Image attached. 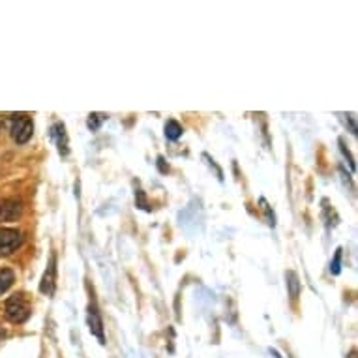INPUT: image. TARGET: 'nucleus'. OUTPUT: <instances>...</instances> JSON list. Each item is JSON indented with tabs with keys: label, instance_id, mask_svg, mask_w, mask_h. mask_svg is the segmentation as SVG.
I'll use <instances>...</instances> for the list:
<instances>
[{
	"label": "nucleus",
	"instance_id": "nucleus-1",
	"mask_svg": "<svg viewBox=\"0 0 358 358\" xmlns=\"http://www.w3.org/2000/svg\"><path fill=\"white\" fill-rule=\"evenodd\" d=\"M4 313H6V317L10 323H15V325H19V323H25L28 317H30V304H28V300L25 299V295H14V297H10L6 300V306H4Z\"/></svg>",
	"mask_w": 358,
	"mask_h": 358
},
{
	"label": "nucleus",
	"instance_id": "nucleus-2",
	"mask_svg": "<svg viewBox=\"0 0 358 358\" xmlns=\"http://www.w3.org/2000/svg\"><path fill=\"white\" fill-rule=\"evenodd\" d=\"M34 124L32 119L27 115H15L12 120V137L17 145H25L32 137Z\"/></svg>",
	"mask_w": 358,
	"mask_h": 358
},
{
	"label": "nucleus",
	"instance_id": "nucleus-3",
	"mask_svg": "<svg viewBox=\"0 0 358 358\" xmlns=\"http://www.w3.org/2000/svg\"><path fill=\"white\" fill-rule=\"evenodd\" d=\"M23 244V235L17 229L2 227L0 229V255H10Z\"/></svg>",
	"mask_w": 358,
	"mask_h": 358
},
{
	"label": "nucleus",
	"instance_id": "nucleus-4",
	"mask_svg": "<svg viewBox=\"0 0 358 358\" xmlns=\"http://www.w3.org/2000/svg\"><path fill=\"white\" fill-rule=\"evenodd\" d=\"M23 216V203L17 199H0V223L17 221Z\"/></svg>",
	"mask_w": 358,
	"mask_h": 358
},
{
	"label": "nucleus",
	"instance_id": "nucleus-5",
	"mask_svg": "<svg viewBox=\"0 0 358 358\" xmlns=\"http://www.w3.org/2000/svg\"><path fill=\"white\" fill-rule=\"evenodd\" d=\"M86 323H88V328H90V334L98 338L101 345H106V334H103V321H101V315L98 312L96 306H88V313H86Z\"/></svg>",
	"mask_w": 358,
	"mask_h": 358
},
{
	"label": "nucleus",
	"instance_id": "nucleus-6",
	"mask_svg": "<svg viewBox=\"0 0 358 358\" xmlns=\"http://www.w3.org/2000/svg\"><path fill=\"white\" fill-rule=\"evenodd\" d=\"M54 284H57V255L53 253L51 259H49L47 270L43 272V278H41L40 291L43 292V295H53Z\"/></svg>",
	"mask_w": 358,
	"mask_h": 358
},
{
	"label": "nucleus",
	"instance_id": "nucleus-7",
	"mask_svg": "<svg viewBox=\"0 0 358 358\" xmlns=\"http://www.w3.org/2000/svg\"><path fill=\"white\" fill-rule=\"evenodd\" d=\"M51 139L57 143V148H59V152L62 156H66L70 152V148H68V135H66V128L62 122H57L53 128H51Z\"/></svg>",
	"mask_w": 358,
	"mask_h": 358
},
{
	"label": "nucleus",
	"instance_id": "nucleus-8",
	"mask_svg": "<svg viewBox=\"0 0 358 358\" xmlns=\"http://www.w3.org/2000/svg\"><path fill=\"white\" fill-rule=\"evenodd\" d=\"M286 279H287V289H289V297H291V300H297L300 297L299 276H297V272L289 270V272L286 274Z\"/></svg>",
	"mask_w": 358,
	"mask_h": 358
},
{
	"label": "nucleus",
	"instance_id": "nucleus-9",
	"mask_svg": "<svg viewBox=\"0 0 358 358\" xmlns=\"http://www.w3.org/2000/svg\"><path fill=\"white\" fill-rule=\"evenodd\" d=\"M15 281V274L12 268H2L0 270V295L6 292L10 287L14 286Z\"/></svg>",
	"mask_w": 358,
	"mask_h": 358
},
{
	"label": "nucleus",
	"instance_id": "nucleus-10",
	"mask_svg": "<svg viewBox=\"0 0 358 358\" xmlns=\"http://www.w3.org/2000/svg\"><path fill=\"white\" fill-rule=\"evenodd\" d=\"M166 137L171 141H177L179 137H182V126H180L177 120H167Z\"/></svg>",
	"mask_w": 358,
	"mask_h": 358
},
{
	"label": "nucleus",
	"instance_id": "nucleus-11",
	"mask_svg": "<svg viewBox=\"0 0 358 358\" xmlns=\"http://www.w3.org/2000/svg\"><path fill=\"white\" fill-rule=\"evenodd\" d=\"M106 120V115L101 113H92L90 117H88V122H86V126L90 128L92 132H96V130H100L101 122Z\"/></svg>",
	"mask_w": 358,
	"mask_h": 358
},
{
	"label": "nucleus",
	"instance_id": "nucleus-12",
	"mask_svg": "<svg viewBox=\"0 0 358 358\" xmlns=\"http://www.w3.org/2000/svg\"><path fill=\"white\" fill-rule=\"evenodd\" d=\"M341 248H339L338 252H336V255H334V261L330 263V272L332 274H339V270H341Z\"/></svg>",
	"mask_w": 358,
	"mask_h": 358
},
{
	"label": "nucleus",
	"instance_id": "nucleus-13",
	"mask_svg": "<svg viewBox=\"0 0 358 358\" xmlns=\"http://www.w3.org/2000/svg\"><path fill=\"white\" fill-rule=\"evenodd\" d=\"M339 146H341V152H344V156H345V158H347V161H349V166H351V169H352V171H355V159H352V156H351V154H349V150L345 148L344 139H339Z\"/></svg>",
	"mask_w": 358,
	"mask_h": 358
},
{
	"label": "nucleus",
	"instance_id": "nucleus-14",
	"mask_svg": "<svg viewBox=\"0 0 358 358\" xmlns=\"http://www.w3.org/2000/svg\"><path fill=\"white\" fill-rule=\"evenodd\" d=\"M137 206H141L143 210H148V205H146V199H145V193L143 192H137Z\"/></svg>",
	"mask_w": 358,
	"mask_h": 358
},
{
	"label": "nucleus",
	"instance_id": "nucleus-15",
	"mask_svg": "<svg viewBox=\"0 0 358 358\" xmlns=\"http://www.w3.org/2000/svg\"><path fill=\"white\" fill-rule=\"evenodd\" d=\"M158 167L161 172L169 171V167H166V163H163V158H158Z\"/></svg>",
	"mask_w": 358,
	"mask_h": 358
},
{
	"label": "nucleus",
	"instance_id": "nucleus-16",
	"mask_svg": "<svg viewBox=\"0 0 358 358\" xmlns=\"http://www.w3.org/2000/svg\"><path fill=\"white\" fill-rule=\"evenodd\" d=\"M2 128H4V119L0 117V130H2Z\"/></svg>",
	"mask_w": 358,
	"mask_h": 358
},
{
	"label": "nucleus",
	"instance_id": "nucleus-17",
	"mask_svg": "<svg viewBox=\"0 0 358 358\" xmlns=\"http://www.w3.org/2000/svg\"><path fill=\"white\" fill-rule=\"evenodd\" d=\"M347 358H357V352L352 351V352H351V355H349V357H347Z\"/></svg>",
	"mask_w": 358,
	"mask_h": 358
}]
</instances>
